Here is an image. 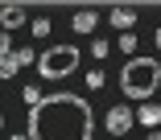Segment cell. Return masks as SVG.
I'll return each mask as SVG.
<instances>
[{
  "label": "cell",
  "mask_w": 161,
  "mask_h": 140,
  "mask_svg": "<svg viewBox=\"0 0 161 140\" xmlns=\"http://www.w3.org/2000/svg\"><path fill=\"white\" fill-rule=\"evenodd\" d=\"M95 111L83 95L54 91L37 107H29V140H91Z\"/></svg>",
  "instance_id": "cell-1"
},
{
  "label": "cell",
  "mask_w": 161,
  "mask_h": 140,
  "mask_svg": "<svg viewBox=\"0 0 161 140\" xmlns=\"http://www.w3.org/2000/svg\"><path fill=\"white\" fill-rule=\"evenodd\" d=\"M157 87H161V62H157V58H128V62H124V70H120V91H124L128 99L149 103Z\"/></svg>",
  "instance_id": "cell-2"
},
{
  "label": "cell",
  "mask_w": 161,
  "mask_h": 140,
  "mask_svg": "<svg viewBox=\"0 0 161 140\" xmlns=\"http://www.w3.org/2000/svg\"><path fill=\"white\" fill-rule=\"evenodd\" d=\"M79 46H50L42 58H37V74L42 78H66V74H75V70H79Z\"/></svg>",
  "instance_id": "cell-3"
},
{
  "label": "cell",
  "mask_w": 161,
  "mask_h": 140,
  "mask_svg": "<svg viewBox=\"0 0 161 140\" xmlns=\"http://www.w3.org/2000/svg\"><path fill=\"white\" fill-rule=\"evenodd\" d=\"M108 132L112 136H128V132H132V111H128V107H112L108 111Z\"/></svg>",
  "instance_id": "cell-4"
},
{
  "label": "cell",
  "mask_w": 161,
  "mask_h": 140,
  "mask_svg": "<svg viewBox=\"0 0 161 140\" xmlns=\"http://www.w3.org/2000/svg\"><path fill=\"white\" fill-rule=\"evenodd\" d=\"M95 25H99V13H95V8H79L70 17V29L75 33H95Z\"/></svg>",
  "instance_id": "cell-5"
},
{
  "label": "cell",
  "mask_w": 161,
  "mask_h": 140,
  "mask_svg": "<svg viewBox=\"0 0 161 140\" xmlns=\"http://www.w3.org/2000/svg\"><path fill=\"white\" fill-rule=\"evenodd\" d=\"M25 21H29V17H25L21 4H4V8H0V25H4V33H8V29H21Z\"/></svg>",
  "instance_id": "cell-6"
},
{
  "label": "cell",
  "mask_w": 161,
  "mask_h": 140,
  "mask_svg": "<svg viewBox=\"0 0 161 140\" xmlns=\"http://www.w3.org/2000/svg\"><path fill=\"white\" fill-rule=\"evenodd\" d=\"M112 25L120 29V33H132V25H136V8L128 4V8H112Z\"/></svg>",
  "instance_id": "cell-7"
},
{
  "label": "cell",
  "mask_w": 161,
  "mask_h": 140,
  "mask_svg": "<svg viewBox=\"0 0 161 140\" xmlns=\"http://www.w3.org/2000/svg\"><path fill=\"white\" fill-rule=\"evenodd\" d=\"M136 120L149 124V132H157V124H161V107H157V103H145V107L136 111Z\"/></svg>",
  "instance_id": "cell-8"
},
{
  "label": "cell",
  "mask_w": 161,
  "mask_h": 140,
  "mask_svg": "<svg viewBox=\"0 0 161 140\" xmlns=\"http://www.w3.org/2000/svg\"><path fill=\"white\" fill-rule=\"evenodd\" d=\"M21 99L29 103V107H37V103H42V91L37 87H21Z\"/></svg>",
  "instance_id": "cell-9"
},
{
  "label": "cell",
  "mask_w": 161,
  "mask_h": 140,
  "mask_svg": "<svg viewBox=\"0 0 161 140\" xmlns=\"http://www.w3.org/2000/svg\"><path fill=\"white\" fill-rule=\"evenodd\" d=\"M29 29H33V33H37V37H50V21H46V17H37V21H33V25H29Z\"/></svg>",
  "instance_id": "cell-10"
},
{
  "label": "cell",
  "mask_w": 161,
  "mask_h": 140,
  "mask_svg": "<svg viewBox=\"0 0 161 140\" xmlns=\"http://www.w3.org/2000/svg\"><path fill=\"white\" fill-rule=\"evenodd\" d=\"M120 50H124V54L136 50V37H132V33H120Z\"/></svg>",
  "instance_id": "cell-11"
},
{
  "label": "cell",
  "mask_w": 161,
  "mask_h": 140,
  "mask_svg": "<svg viewBox=\"0 0 161 140\" xmlns=\"http://www.w3.org/2000/svg\"><path fill=\"white\" fill-rule=\"evenodd\" d=\"M87 87L99 91V87H103V70H91V74H87Z\"/></svg>",
  "instance_id": "cell-12"
},
{
  "label": "cell",
  "mask_w": 161,
  "mask_h": 140,
  "mask_svg": "<svg viewBox=\"0 0 161 140\" xmlns=\"http://www.w3.org/2000/svg\"><path fill=\"white\" fill-rule=\"evenodd\" d=\"M13 54V41H8V33H0V58H8Z\"/></svg>",
  "instance_id": "cell-13"
},
{
  "label": "cell",
  "mask_w": 161,
  "mask_h": 140,
  "mask_svg": "<svg viewBox=\"0 0 161 140\" xmlns=\"http://www.w3.org/2000/svg\"><path fill=\"white\" fill-rule=\"evenodd\" d=\"M153 46H157V54H161V25H157V33H153Z\"/></svg>",
  "instance_id": "cell-14"
},
{
  "label": "cell",
  "mask_w": 161,
  "mask_h": 140,
  "mask_svg": "<svg viewBox=\"0 0 161 140\" xmlns=\"http://www.w3.org/2000/svg\"><path fill=\"white\" fill-rule=\"evenodd\" d=\"M145 140H161V132H149V136H145Z\"/></svg>",
  "instance_id": "cell-15"
},
{
  "label": "cell",
  "mask_w": 161,
  "mask_h": 140,
  "mask_svg": "<svg viewBox=\"0 0 161 140\" xmlns=\"http://www.w3.org/2000/svg\"><path fill=\"white\" fill-rule=\"evenodd\" d=\"M8 140H29V136H8Z\"/></svg>",
  "instance_id": "cell-16"
},
{
  "label": "cell",
  "mask_w": 161,
  "mask_h": 140,
  "mask_svg": "<svg viewBox=\"0 0 161 140\" xmlns=\"http://www.w3.org/2000/svg\"><path fill=\"white\" fill-rule=\"evenodd\" d=\"M0 128H4V116H0Z\"/></svg>",
  "instance_id": "cell-17"
}]
</instances>
